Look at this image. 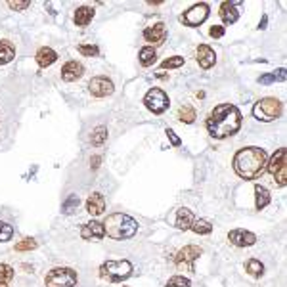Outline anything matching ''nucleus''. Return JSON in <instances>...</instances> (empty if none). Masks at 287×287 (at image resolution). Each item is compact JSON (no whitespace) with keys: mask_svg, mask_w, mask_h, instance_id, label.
<instances>
[{"mask_svg":"<svg viewBox=\"0 0 287 287\" xmlns=\"http://www.w3.org/2000/svg\"><path fill=\"white\" fill-rule=\"evenodd\" d=\"M266 151L260 147H243L234 157V171L245 180H255L266 169Z\"/></svg>","mask_w":287,"mask_h":287,"instance_id":"2","label":"nucleus"},{"mask_svg":"<svg viewBox=\"0 0 287 287\" xmlns=\"http://www.w3.org/2000/svg\"><path fill=\"white\" fill-rule=\"evenodd\" d=\"M108 140V128L106 127H98L94 128V132H92V138H90V142L92 145H102V144Z\"/></svg>","mask_w":287,"mask_h":287,"instance_id":"29","label":"nucleus"},{"mask_svg":"<svg viewBox=\"0 0 287 287\" xmlns=\"http://www.w3.org/2000/svg\"><path fill=\"white\" fill-rule=\"evenodd\" d=\"M106 211V199H104V195L102 193H92L88 199H86V213L90 215V216H98V215H102Z\"/></svg>","mask_w":287,"mask_h":287,"instance_id":"16","label":"nucleus"},{"mask_svg":"<svg viewBox=\"0 0 287 287\" xmlns=\"http://www.w3.org/2000/svg\"><path fill=\"white\" fill-rule=\"evenodd\" d=\"M14 58H16V48L8 40H0V65L10 64Z\"/></svg>","mask_w":287,"mask_h":287,"instance_id":"23","label":"nucleus"},{"mask_svg":"<svg viewBox=\"0 0 287 287\" xmlns=\"http://www.w3.org/2000/svg\"><path fill=\"white\" fill-rule=\"evenodd\" d=\"M266 23H268V17L262 16V19H260V25H258V29H266Z\"/></svg>","mask_w":287,"mask_h":287,"instance_id":"41","label":"nucleus"},{"mask_svg":"<svg viewBox=\"0 0 287 287\" xmlns=\"http://www.w3.org/2000/svg\"><path fill=\"white\" fill-rule=\"evenodd\" d=\"M130 274H132V264L128 260H108L100 266V276L113 284L127 280Z\"/></svg>","mask_w":287,"mask_h":287,"instance_id":"4","label":"nucleus"},{"mask_svg":"<svg viewBox=\"0 0 287 287\" xmlns=\"http://www.w3.org/2000/svg\"><path fill=\"white\" fill-rule=\"evenodd\" d=\"M216 62V54L215 50L207 44H199L197 46V64L201 65L203 69H211Z\"/></svg>","mask_w":287,"mask_h":287,"instance_id":"14","label":"nucleus"},{"mask_svg":"<svg viewBox=\"0 0 287 287\" xmlns=\"http://www.w3.org/2000/svg\"><path fill=\"white\" fill-rule=\"evenodd\" d=\"M92 17H94V10L92 8L80 6V8H77V12H75V23L79 27H84V25H88L92 21Z\"/></svg>","mask_w":287,"mask_h":287,"instance_id":"22","label":"nucleus"},{"mask_svg":"<svg viewBox=\"0 0 287 287\" xmlns=\"http://www.w3.org/2000/svg\"><path fill=\"white\" fill-rule=\"evenodd\" d=\"M205 127H207L209 134L216 140L230 138L241 128V113L232 104L216 106L213 111L209 113Z\"/></svg>","mask_w":287,"mask_h":287,"instance_id":"1","label":"nucleus"},{"mask_svg":"<svg viewBox=\"0 0 287 287\" xmlns=\"http://www.w3.org/2000/svg\"><path fill=\"white\" fill-rule=\"evenodd\" d=\"M239 2H222L220 4V17H222V21L226 25H232V23H236L238 21V10H236V6H238Z\"/></svg>","mask_w":287,"mask_h":287,"instance_id":"18","label":"nucleus"},{"mask_svg":"<svg viewBox=\"0 0 287 287\" xmlns=\"http://www.w3.org/2000/svg\"><path fill=\"white\" fill-rule=\"evenodd\" d=\"M14 278V268L8 266V264H0V282H10Z\"/></svg>","mask_w":287,"mask_h":287,"instance_id":"35","label":"nucleus"},{"mask_svg":"<svg viewBox=\"0 0 287 287\" xmlns=\"http://www.w3.org/2000/svg\"><path fill=\"white\" fill-rule=\"evenodd\" d=\"M284 82L286 80V69H278L274 73H266V75H260L258 77V82L260 84H272V82Z\"/></svg>","mask_w":287,"mask_h":287,"instance_id":"25","label":"nucleus"},{"mask_svg":"<svg viewBox=\"0 0 287 287\" xmlns=\"http://www.w3.org/2000/svg\"><path fill=\"white\" fill-rule=\"evenodd\" d=\"M144 38H145L147 42L161 44V42L167 38V27H165V23H155V25L147 27V29L144 31Z\"/></svg>","mask_w":287,"mask_h":287,"instance_id":"15","label":"nucleus"},{"mask_svg":"<svg viewBox=\"0 0 287 287\" xmlns=\"http://www.w3.org/2000/svg\"><path fill=\"white\" fill-rule=\"evenodd\" d=\"M29 4H31V2H27V0H23V2H17V0L14 2V0H10V2H8V6H10L12 10H27Z\"/></svg>","mask_w":287,"mask_h":287,"instance_id":"37","label":"nucleus"},{"mask_svg":"<svg viewBox=\"0 0 287 287\" xmlns=\"http://www.w3.org/2000/svg\"><path fill=\"white\" fill-rule=\"evenodd\" d=\"M77 280H79L77 272L73 268L60 266V268H52L48 272L44 284H46V287H73L77 284Z\"/></svg>","mask_w":287,"mask_h":287,"instance_id":"6","label":"nucleus"},{"mask_svg":"<svg viewBox=\"0 0 287 287\" xmlns=\"http://www.w3.org/2000/svg\"><path fill=\"white\" fill-rule=\"evenodd\" d=\"M79 203H80L79 195H69L64 201V205H62V211H64L65 215H71L75 209L79 207Z\"/></svg>","mask_w":287,"mask_h":287,"instance_id":"30","label":"nucleus"},{"mask_svg":"<svg viewBox=\"0 0 287 287\" xmlns=\"http://www.w3.org/2000/svg\"><path fill=\"white\" fill-rule=\"evenodd\" d=\"M266 169L276 180H278V186H286L287 184V149L286 147H280L274 155H272L270 163H266Z\"/></svg>","mask_w":287,"mask_h":287,"instance_id":"7","label":"nucleus"},{"mask_svg":"<svg viewBox=\"0 0 287 287\" xmlns=\"http://www.w3.org/2000/svg\"><path fill=\"white\" fill-rule=\"evenodd\" d=\"M184 65V58L182 56H173V58H169V60H165L161 67L163 69H176V67H182Z\"/></svg>","mask_w":287,"mask_h":287,"instance_id":"33","label":"nucleus"},{"mask_svg":"<svg viewBox=\"0 0 287 287\" xmlns=\"http://www.w3.org/2000/svg\"><path fill=\"white\" fill-rule=\"evenodd\" d=\"M138 60H140L142 67H151V65L155 64V60H157V54H155V50L151 46H144L140 50V54H138Z\"/></svg>","mask_w":287,"mask_h":287,"instance_id":"24","label":"nucleus"},{"mask_svg":"<svg viewBox=\"0 0 287 287\" xmlns=\"http://www.w3.org/2000/svg\"><path fill=\"white\" fill-rule=\"evenodd\" d=\"M193 213H191L190 209L182 207L178 209V213H176V228H180V230H190L191 224H193Z\"/></svg>","mask_w":287,"mask_h":287,"instance_id":"20","label":"nucleus"},{"mask_svg":"<svg viewBox=\"0 0 287 287\" xmlns=\"http://www.w3.org/2000/svg\"><path fill=\"white\" fill-rule=\"evenodd\" d=\"M228 239L232 245L236 247H251L253 243L256 241V236L249 230H243V228H238V230H232L228 234Z\"/></svg>","mask_w":287,"mask_h":287,"instance_id":"12","label":"nucleus"},{"mask_svg":"<svg viewBox=\"0 0 287 287\" xmlns=\"http://www.w3.org/2000/svg\"><path fill=\"white\" fill-rule=\"evenodd\" d=\"M82 73H84V67H82L79 62H67V64L62 67V79H64L65 82H73V80L80 79Z\"/></svg>","mask_w":287,"mask_h":287,"instance_id":"17","label":"nucleus"},{"mask_svg":"<svg viewBox=\"0 0 287 287\" xmlns=\"http://www.w3.org/2000/svg\"><path fill=\"white\" fill-rule=\"evenodd\" d=\"M104 236H106L104 224L96 222V220L82 224V228H80V238L82 239H102Z\"/></svg>","mask_w":287,"mask_h":287,"instance_id":"13","label":"nucleus"},{"mask_svg":"<svg viewBox=\"0 0 287 287\" xmlns=\"http://www.w3.org/2000/svg\"><path fill=\"white\" fill-rule=\"evenodd\" d=\"M100 161H102V157H100V155L92 157V169H98V167H100Z\"/></svg>","mask_w":287,"mask_h":287,"instance_id":"40","label":"nucleus"},{"mask_svg":"<svg viewBox=\"0 0 287 287\" xmlns=\"http://www.w3.org/2000/svg\"><path fill=\"white\" fill-rule=\"evenodd\" d=\"M209 35H211L213 38H220V36H224V27H220V25H213L211 31H209Z\"/></svg>","mask_w":287,"mask_h":287,"instance_id":"38","label":"nucleus"},{"mask_svg":"<svg viewBox=\"0 0 287 287\" xmlns=\"http://www.w3.org/2000/svg\"><path fill=\"white\" fill-rule=\"evenodd\" d=\"M79 52L82 54V56H88V58H92V56H98V46H94V44H80L79 46Z\"/></svg>","mask_w":287,"mask_h":287,"instance_id":"36","label":"nucleus"},{"mask_svg":"<svg viewBox=\"0 0 287 287\" xmlns=\"http://www.w3.org/2000/svg\"><path fill=\"white\" fill-rule=\"evenodd\" d=\"M245 268H247V272H249V274H251L253 278H260V276H262V272H264V266H262V262H260V260H256V258H251V260H247Z\"/></svg>","mask_w":287,"mask_h":287,"instance_id":"28","label":"nucleus"},{"mask_svg":"<svg viewBox=\"0 0 287 287\" xmlns=\"http://www.w3.org/2000/svg\"><path fill=\"white\" fill-rule=\"evenodd\" d=\"M33 249H36V241L33 238L21 239V241L16 245V251H33Z\"/></svg>","mask_w":287,"mask_h":287,"instance_id":"34","label":"nucleus"},{"mask_svg":"<svg viewBox=\"0 0 287 287\" xmlns=\"http://www.w3.org/2000/svg\"><path fill=\"white\" fill-rule=\"evenodd\" d=\"M268 203H270V191L266 190L264 186L256 184L255 186V207L258 209V211H262Z\"/></svg>","mask_w":287,"mask_h":287,"instance_id":"21","label":"nucleus"},{"mask_svg":"<svg viewBox=\"0 0 287 287\" xmlns=\"http://www.w3.org/2000/svg\"><path fill=\"white\" fill-rule=\"evenodd\" d=\"M88 90L96 98H106L113 94V82L108 77H94L88 82Z\"/></svg>","mask_w":287,"mask_h":287,"instance_id":"11","label":"nucleus"},{"mask_svg":"<svg viewBox=\"0 0 287 287\" xmlns=\"http://www.w3.org/2000/svg\"><path fill=\"white\" fill-rule=\"evenodd\" d=\"M282 113V102L276 100V98H262L258 100L253 108V115L258 121H264V123H270L276 121Z\"/></svg>","mask_w":287,"mask_h":287,"instance_id":"5","label":"nucleus"},{"mask_svg":"<svg viewBox=\"0 0 287 287\" xmlns=\"http://www.w3.org/2000/svg\"><path fill=\"white\" fill-rule=\"evenodd\" d=\"M35 60H36V64L40 65V67H50V65L58 60V54H56V50H52V48L42 46L38 52H36Z\"/></svg>","mask_w":287,"mask_h":287,"instance_id":"19","label":"nucleus"},{"mask_svg":"<svg viewBox=\"0 0 287 287\" xmlns=\"http://www.w3.org/2000/svg\"><path fill=\"white\" fill-rule=\"evenodd\" d=\"M144 104H145V108L151 113L161 115V113L167 111V108H169V96L165 94L161 88H151L147 94L144 96Z\"/></svg>","mask_w":287,"mask_h":287,"instance_id":"8","label":"nucleus"},{"mask_svg":"<svg viewBox=\"0 0 287 287\" xmlns=\"http://www.w3.org/2000/svg\"><path fill=\"white\" fill-rule=\"evenodd\" d=\"M14 236V228L10 226V224L2 222L0 220V243H4V241H10Z\"/></svg>","mask_w":287,"mask_h":287,"instance_id":"31","label":"nucleus"},{"mask_svg":"<svg viewBox=\"0 0 287 287\" xmlns=\"http://www.w3.org/2000/svg\"><path fill=\"white\" fill-rule=\"evenodd\" d=\"M104 230L111 239H130L138 232V222L123 213H113L106 218Z\"/></svg>","mask_w":287,"mask_h":287,"instance_id":"3","label":"nucleus"},{"mask_svg":"<svg viewBox=\"0 0 287 287\" xmlns=\"http://www.w3.org/2000/svg\"><path fill=\"white\" fill-rule=\"evenodd\" d=\"M201 256V247L197 245H186L184 249L178 251L176 255V264L178 266H186L190 272H193V262Z\"/></svg>","mask_w":287,"mask_h":287,"instance_id":"10","label":"nucleus"},{"mask_svg":"<svg viewBox=\"0 0 287 287\" xmlns=\"http://www.w3.org/2000/svg\"><path fill=\"white\" fill-rule=\"evenodd\" d=\"M165 134L169 136V140H171V144H173L175 147H178V145L182 144V142H180V138L176 136V132H175V130H171V128H167V132H165Z\"/></svg>","mask_w":287,"mask_h":287,"instance_id":"39","label":"nucleus"},{"mask_svg":"<svg viewBox=\"0 0 287 287\" xmlns=\"http://www.w3.org/2000/svg\"><path fill=\"white\" fill-rule=\"evenodd\" d=\"M178 119H180L182 123L190 125V123L195 121V109H193L191 106H182V108L178 109Z\"/></svg>","mask_w":287,"mask_h":287,"instance_id":"27","label":"nucleus"},{"mask_svg":"<svg viewBox=\"0 0 287 287\" xmlns=\"http://www.w3.org/2000/svg\"><path fill=\"white\" fill-rule=\"evenodd\" d=\"M167 287H191V282L184 276H173L167 282Z\"/></svg>","mask_w":287,"mask_h":287,"instance_id":"32","label":"nucleus"},{"mask_svg":"<svg viewBox=\"0 0 287 287\" xmlns=\"http://www.w3.org/2000/svg\"><path fill=\"white\" fill-rule=\"evenodd\" d=\"M190 230H193L195 234H199V236H207L213 232V224L205 220V218H197V220H193Z\"/></svg>","mask_w":287,"mask_h":287,"instance_id":"26","label":"nucleus"},{"mask_svg":"<svg viewBox=\"0 0 287 287\" xmlns=\"http://www.w3.org/2000/svg\"><path fill=\"white\" fill-rule=\"evenodd\" d=\"M0 287H8V286H6V284H4V282H0Z\"/></svg>","mask_w":287,"mask_h":287,"instance_id":"42","label":"nucleus"},{"mask_svg":"<svg viewBox=\"0 0 287 287\" xmlns=\"http://www.w3.org/2000/svg\"><path fill=\"white\" fill-rule=\"evenodd\" d=\"M207 17H209V4L199 2V4L191 6L190 10L182 16V21H184L186 25H190V27H199Z\"/></svg>","mask_w":287,"mask_h":287,"instance_id":"9","label":"nucleus"}]
</instances>
